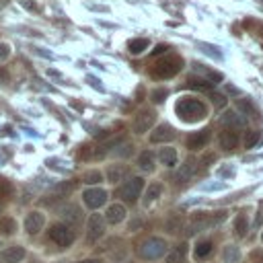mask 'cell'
<instances>
[{
  "label": "cell",
  "instance_id": "cell-1",
  "mask_svg": "<svg viewBox=\"0 0 263 263\" xmlns=\"http://www.w3.org/2000/svg\"><path fill=\"white\" fill-rule=\"evenodd\" d=\"M175 111L179 115V119L187 121V123H195V121H201L205 115H208V109L205 105L195 99V97H181L175 105Z\"/></svg>",
  "mask_w": 263,
  "mask_h": 263
},
{
  "label": "cell",
  "instance_id": "cell-2",
  "mask_svg": "<svg viewBox=\"0 0 263 263\" xmlns=\"http://www.w3.org/2000/svg\"><path fill=\"white\" fill-rule=\"evenodd\" d=\"M138 255H140L144 261H156V259L164 257V255H166V242H164V238H160V236H150V238L142 240L140 247H138Z\"/></svg>",
  "mask_w": 263,
  "mask_h": 263
},
{
  "label": "cell",
  "instance_id": "cell-3",
  "mask_svg": "<svg viewBox=\"0 0 263 263\" xmlns=\"http://www.w3.org/2000/svg\"><path fill=\"white\" fill-rule=\"evenodd\" d=\"M183 68V60L179 55H168L164 60H158L154 66H152V76L156 78H171L175 76L179 70Z\"/></svg>",
  "mask_w": 263,
  "mask_h": 263
},
{
  "label": "cell",
  "instance_id": "cell-4",
  "mask_svg": "<svg viewBox=\"0 0 263 263\" xmlns=\"http://www.w3.org/2000/svg\"><path fill=\"white\" fill-rule=\"evenodd\" d=\"M142 191H144V179H142V177H132V179H127V181L117 189V195H119L123 201H136Z\"/></svg>",
  "mask_w": 263,
  "mask_h": 263
},
{
  "label": "cell",
  "instance_id": "cell-5",
  "mask_svg": "<svg viewBox=\"0 0 263 263\" xmlns=\"http://www.w3.org/2000/svg\"><path fill=\"white\" fill-rule=\"evenodd\" d=\"M105 234V220L101 214H90L88 222H86V240L88 242H97L101 236Z\"/></svg>",
  "mask_w": 263,
  "mask_h": 263
},
{
  "label": "cell",
  "instance_id": "cell-6",
  "mask_svg": "<svg viewBox=\"0 0 263 263\" xmlns=\"http://www.w3.org/2000/svg\"><path fill=\"white\" fill-rule=\"evenodd\" d=\"M49 238L60 247H70L74 242V232L66 224H53L49 228Z\"/></svg>",
  "mask_w": 263,
  "mask_h": 263
},
{
  "label": "cell",
  "instance_id": "cell-7",
  "mask_svg": "<svg viewBox=\"0 0 263 263\" xmlns=\"http://www.w3.org/2000/svg\"><path fill=\"white\" fill-rule=\"evenodd\" d=\"M154 119H156V113H154V111H150V109H142V111L134 117L132 127H134L136 134H146V132L154 125Z\"/></svg>",
  "mask_w": 263,
  "mask_h": 263
},
{
  "label": "cell",
  "instance_id": "cell-8",
  "mask_svg": "<svg viewBox=\"0 0 263 263\" xmlns=\"http://www.w3.org/2000/svg\"><path fill=\"white\" fill-rule=\"evenodd\" d=\"M82 199H84L86 208L99 210V208L105 205V201H107V191L101 189V187H90V189H86V191L82 193Z\"/></svg>",
  "mask_w": 263,
  "mask_h": 263
},
{
  "label": "cell",
  "instance_id": "cell-9",
  "mask_svg": "<svg viewBox=\"0 0 263 263\" xmlns=\"http://www.w3.org/2000/svg\"><path fill=\"white\" fill-rule=\"evenodd\" d=\"M175 127L173 125H168V123H160V125H156L154 127V132L150 134V142L152 144H164V142H171V140H175Z\"/></svg>",
  "mask_w": 263,
  "mask_h": 263
},
{
  "label": "cell",
  "instance_id": "cell-10",
  "mask_svg": "<svg viewBox=\"0 0 263 263\" xmlns=\"http://www.w3.org/2000/svg\"><path fill=\"white\" fill-rule=\"evenodd\" d=\"M45 224V216L41 212H29L25 218V230L29 234H37Z\"/></svg>",
  "mask_w": 263,
  "mask_h": 263
},
{
  "label": "cell",
  "instance_id": "cell-11",
  "mask_svg": "<svg viewBox=\"0 0 263 263\" xmlns=\"http://www.w3.org/2000/svg\"><path fill=\"white\" fill-rule=\"evenodd\" d=\"M220 121L228 129H238V127H245L247 125V119L240 113H236V111H224L222 117H220Z\"/></svg>",
  "mask_w": 263,
  "mask_h": 263
},
{
  "label": "cell",
  "instance_id": "cell-12",
  "mask_svg": "<svg viewBox=\"0 0 263 263\" xmlns=\"http://www.w3.org/2000/svg\"><path fill=\"white\" fill-rule=\"evenodd\" d=\"M210 138H212L210 129H199V132H195V134H191V136L187 138V148H189V150L205 148V144L210 142Z\"/></svg>",
  "mask_w": 263,
  "mask_h": 263
},
{
  "label": "cell",
  "instance_id": "cell-13",
  "mask_svg": "<svg viewBox=\"0 0 263 263\" xmlns=\"http://www.w3.org/2000/svg\"><path fill=\"white\" fill-rule=\"evenodd\" d=\"M218 144H220V148H222V150L232 152V150L238 146V134H236V132H232V129H226V132H222V134H220Z\"/></svg>",
  "mask_w": 263,
  "mask_h": 263
},
{
  "label": "cell",
  "instance_id": "cell-14",
  "mask_svg": "<svg viewBox=\"0 0 263 263\" xmlns=\"http://www.w3.org/2000/svg\"><path fill=\"white\" fill-rule=\"evenodd\" d=\"M125 218V205L123 203H111L105 212V220L109 224H119Z\"/></svg>",
  "mask_w": 263,
  "mask_h": 263
},
{
  "label": "cell",
  "instance_id": "cell-15",
  "mask_svg": "<svg viewBox=\"0 0 263 263\" xmlns=\"http://www.w3.org/2000/svg\"><path fill=\"white\" fill-rule=\"evenodd\" d=\"M0 259L4 263H21L25 259V249L23 247H8L0 253Z\"/></svg>",
  "mask_w": 263,
  "mask_h": 263
},
{
  "label": "cell",
  "instance_id": "cell-16",
  "mask_svg": "<svg viewBox=\"0 0 263 263\" xmlns=\"http://www.w3.org/2000/svg\"><path fill=\"white\" fill-rule=\"evenodd\" d=\"M62 218H64V224L68 226V224H72V226H76L78 222H80V210H78V205H66V208H62Z\"/></svg>",
  "mask_w": 263,
  "mask_h": 263
},
{
  "label": "cell",
  "instance_id": "cell-17",
  "mask_svg": "<svg viewBox=\"0 0 263 263\" xmlns=\"http://www.w3.org/2000/svg\"><path fill=\"white\" fill-rule=\"evenodd\" d=\"M195 168H197V166H195V160H193V158L185 160V164H181V168H179V173H177V181H179V183L189 181V179L193 177Z\"/></svg>",
  "mask_w": 263,
  "mask_h": 263
},
{
  "label": "cell",
  "instance_id": "cell-18",
  "mask_svg": "<svg viewBox=\"0 0 263 263\" xmlns=\"http://www.w3.org/2000/svg\"><path fill=\"white\" fill-rule=\"evenodd\" d=\"M101 156H105V148L103 146H82V150H80V158L82 160H95V158H101Z\"/></svg>",
  "mask_w": 263,
  "mask_h": 263
},
{
  "label": "cell",
  "instance_id": "cell-19",
  "mask_svg": "<svg viewBox=\"0 0 263 263\" xmlns=\"http://www.w3.org/2000/svg\"><path fill=\"white\" fill-rule=\"evenodd\" d=\"M158 160H160L164 166H175V164H177V150L171 148V146L160 148V152H158Z\"/></svg>",
  "mask_w": 263,
  "mask_h": 263
},
{
  "label": "cell",
  "instance_id": "cell-20",
  "mask_svg": "<svg viewBox=\"0 0 263 263\" xmlns=\"http://www.w3.org/2000/svg\"><path fill=\"white\" fill-rule=\"evenodd\" d=\"M185 253H187V247H185V245H177V247H173V249L166 253L164 261H166V263H183Z\"/></svg>",
  "mask_w": 263,
  "mask_h": 263
},
{
  "label": "cell",
  "instance_id": "cell-21",
  "mask_svg": "<svg viewBox=\"0 0 263 263\" xmlns=\"http://www.w3.org/2000/svg\"><path fill=\"white\" fill-rule=\"evenodd\" d=\"M160 193H162V185H160V183L148 185L146 191H144V205H150L152 201H156V199L160 197Z\"/></svg>",
  "mask_w": 263,
  "mask_h": 263
},
{
  "label": "cell",
  "instance_id": "cell-22",
  "mask_svg": "<svg viewBox=\"0 0 263 263\" xmlns=\"http://www.w3.org/2000/svg\"><path fill=\"white\" fill-rule=\"evenodd\" d=\"M138 166L142 168V171H154V154L150 152V150H144L140 156H138Z\"/></svg>",
  "mask_w": 263,
  "mask_h": 263
},
{
  "label": "cell",
  "instance_id": "cell-23",
  "mask_svg": "<svg viewBox=\"0 0 263 263\" xmlns=\"http://www.w3.org/2000/svg\"><path fill=\"white\" fill-rule=\"evenodd\" d=\"M212 240H201V242H197V247L193 249V257L197 259V261H201V259H205V257H210V253H212Z\"/></svg>",
  "mask_w": 263,
  "mask_h": 263
},
{
  "label": "cell",
  "instance_id": "cell-24",
  "mask_svg": "<svg viewBox=\"0 0 263 263\" xmlns=\"http://www.w3.org/2000/svg\"><path fill=\"white\" fill-rule=\"evenodd\" d=\"M222 259H224V263H238V259H240V251H238V247H234V245H226L224 251H222Z\"/></svg>",
  "mask_w": 263,
  "mask_h": 263
},
{
  "label": "cell",
  "instance_id": "cell-25",
  "mask_svg": "<svg viewBox=\"0 0 263 263\" xmlns=\"http://www.w3.org/2000/svg\"><path fill=\"white\" fill-rule=\"evenodd\" d=\"M125 175H127V168H125V166H119V164L109 166V171H107V179H109L111 183H119Z\"/></svg>",
  "mask_w": 263,
  "mask_h": 263
},
{
  "label": "cell",
  "instance_id": "cell-26",
  "mask_svg": "<svg viewBox=\"0 0 263 263\" xmlns=\"http://www.w3.org/2000/svg\"><path fill=\"white\" fill-rule=\"evenodd\" d=\"M127 49H129V53H134V55H138V53H142L144 49H148V39H144V37H138V39H132V41L127 43Z\"/></svg>",
  "mask_w": 263,
  "mask_h": 263
},
{
  "label": "cell",
  "instance_id": "cell-27",
  "mask_svg": "<svg viewBox=\"0 0 263 263\" xmlns=\"http://www.w3.org/2000/svg\"><path fill=\"white\" fill-rule=\"evenodd\" d=\"M236 107H238V113L242 115H249V117H255L257 115V109H255V105L249 101V99H238L236 101Z\"/></svg>",
  "mask_w": 263,
  "mask_h": 263
},
{
  "label": "cell",
  "instance_id": "cell-28",
  "mask_svg": "<svg viewBox=\"0 0 263 263\" xmlns=\"http://www.w3.org/2000/svg\"><path fill=\"white\" fill-rule=\"evenodd\" d=\"M14 230H16V222H14V218H10V216L0 218V232H2L4 236L14 234Z\"/></svg>",
  "mask_w": 263,
  "mask_h": 263
},
{
  "label": "cell",
  "instance_id": "cell-29",
  "mask_svg": "<svg viewBox=\"0 0 263 263\" xmlns=\"http://www.w3.org/2000/svg\"><path fill=\"white\" fill-rule=\"evenodd\" d=\"M193 66H195V72H199V74H203V76L208 78V82L216 84V82H220V80H222V74H220V72H212V70L203 68L201 64H193Z\"/></svg>",
  "mask_w": 263,
  "mask_h": 263
},
{
  "label": "cell",
  "instance_id": "cell-30",
  "mask_svg": "<svg viewBox=\"0 0 263 263\" xmlns=\"http://www.w3.org/2000/svg\"><path fill=\"white\" fill-rule=\"evenodd\" d=\"M247 230H249V220H247V216H245V214L236 216V220H234V234H236V236H245Z\"/></svg>",
  "mask_w": 263,
  "mask_h": 263
},
{
  "label": "cell",
  "instance_id": "cell-31",
  "mask_svg": "<svg viewBox=\"0 0 263 263\" xmlns=\"http://www.w3.org/2000/svg\"><path fill=\"white\" fill-rule=\"evenodd\" d=\"M101 181H103V173L101 171H88V173L82 175V183H86V185H97Z\"/></svg>",
  "mask_w": 263,
  "mask_h": 263
},
{
  "label": "cell",
  "instance_id": "cell-32",
  "mask_svg": "<svg viewBox=\"0 0 263 263\" xmlns=\"http://www.w3.org/2000/svg\"><path fill=\"white\" fill-rule=\"evenodd\" d=\"M197 47H199L203 53H208V55H212V58H216V60H222V51H220L216 45H210V43H197Z\"/></svg>",
  "mask_w": 263,
  "mask_h": 263
},
{
  "label": "cell",
  "instance_id": "cell-33",
  "mask_svg": "<svg viewBox=\"0 0 263 263\" xmlns=\"http://www.w3.org/2000/svg\"><path fill=\"white\" fill-rule=\"evenodd\" d=\"M187 82H189V86H191V88H197V90H210V88L214 86L212 82L201 80V78H189Z\"/></svg>",
  "mask_w": 263,
  "mask_h": 263
},
{
  "label": "cell",
  "instance_id": "cell-34",
  "mask_svg": "<svg viewBox=\"0 0 263 263\" xmlns=\"http://www.w3.org/2000/svg\"><path fill=\"white\" fill-rule=\"evenodd\" d=\"M259 142H261L259 132H247V136H245V148H255Z\"/></svg>",
  "mask_w": 263,
  "mask_h": 263
},
{
  "label": "cell",
  "instance_id": "cell-35",
  "mask_svg": "<svg viewBox=\"0 0 263 263\" xmlns=\"http://www.w3.org/2000/svg\"><path fill=\"white\" fill-rule=\"evenodd\" d=\"M166 230L173 232V234L179 232V230H181V218H177V216L168 218V220H166Z\"/></svg>",
  "mask_w": 263,
  "mask_h": 263
},
{
  "label": "cell",
  "instance_id": "cell-36",
  "mask_svg": "<svg viewBox=\"0 0 263 263\" xmlns=\"http://www.w3.org/2000/svg\"><path fill=\"white\" fill-rule=\"evenodd\" d=\"M166 95H168V92H166L164 88H156V90H152V101H154V103H162V101L166 99Z\"/></svg>",
  "mask_w": 263,
  "mask_h": 263
},
{
  "label": "cell",
  "instance_id": "cell-37",
  "mask_svg": "<svg viewBox=\"0 0 263 263\" xmlns=\"http://www.w3.org/2000/svg\"><path fill=\"white\" fill-rule=\"evenodd\" d=\"M8 55H10V45L6 41H0V62L8 60Z\"/></svg>",
  "mask_w": 263,
  "mask_h": 263
},
{
  "label": "cell",
  "instance_id": "cell-38",
  "mask_svg": "<svg viewBox=\"0 0 263 263\" xmlns=\"http://www.w3.org/2000/svg\"><path fill=\"white\" fill-rule=\"evenodd\" d=\"M212 103H214L216 107H224V105H226V97H224V95H212Z\"/></svg>",
  "mask_w": 263,
  "mask_h": 263
},
{
  "label": "cell",
  "instance_id": "cell-39",
  "mask_svg": "<svg viewBox=\"0 0 263 263\" xmlns=\"http://www.w3.org/2000/svg\"><path fill=\"white\" fill-rule=\"evenodd\" d=\"M166 49H168V47H166L164 43H160V45H156V47L152 49V55H160V53H164Z\"/></svg>",
  "mask_w": 263,
  "mask_h": 263
},
{
  "label": "cell",
  "instance_id": "cell-40",
  "mask_svg": "<svg viewBox=\"0 0 263 263\" xmlns=\"http://www.w3.org/2000/svg\"><path fill=\"white\" fill-rule=\"evenodd\" d=\"M21 4H23L27 10H35V8H37V4H35L33 0H21Z\"/></svg>",
  "mask_w": 263,
  "mask_h": 263
},
{
  "label": "cell",
  "instance_id": "cell-41",
  "mask_svg": "<svg viewBox=\"0 0 263 263\" xmlns=\"http://www.w3.org/2000/svg\"><path fill=\"white\" fill-rule=\"evenodd\" d=\"M35 49V53H39V55H43V58H53L49 51H43V47H33Z\"/></svg>",
  "mask_w": 263,
  "mask_h": 263
},
{
  "label": "cell",
  "instance_id": "cell-42",
  "mask_svg": "<svg viewBox=\"0 0 263 263\" xmlns=\"http://www.w3.org/2000/svg\"><path fill=\"white\" fill-rule=\"evenodd\" d=\"M88 8H90V10H101V12H109V8H107V6H97V4H90Z\"/></svg>",
  "mask_w": 263,
  "mask_h": 263
},
{
  "label": "cell",
  "instance_id": "cell-43",
  "mask_svg": "<svg viewBox=\"0 0 263 263\" xmlns=\"http://www.w3.org/2000/svg\"><path fill=\"white\" fill-rule=\"evenodd\" d=\"M47 76H51V78H62V74H60L58 70H53V68L47 70Z\"/></svg>",
  "mask_w": 263,
  "mask_h": 263
},
{
  "label": "cell",
  "instance_id": "cell-44",
  "mask_svg": "<svg viewBox=\"0 0 263 263\" xmlns=\"http://www.w3.org/2000/svg\"><path fill=\"white\" fill-rule=\"evenodd\" d=\"M218 173H220V177H230V175H232V168H226V166H224V168H220Z\"/></svg>",
  "mask_w": 263,
  "mask_h": 263
},
{
  "label": "cell",
  "instance_id": "cell-45",
  "mask_svg": "<svg viewBox=\"0 0 263 263\" xmlns=\"http://www.w3.org/2000/svg\"><path fill=\"white\" fill-rule=\"evenodd\" d=\"M88 82H90V84H92V86H95V88H99V90H101V88H103V86H101V84H99V82H97V78H92V76H88Z\"/></svg>",
  "mask_w": 263,
  "mask_h": 263
},
{
  "label": "cell",
  "instance_id": "cell-46",
  "mask_svg": "<svg viewBox=\"0 0 263 263\" xmlns=\"http://www.w3.org/2000/svg\"><path fill=\"white\" fill-rule=\"evenodd\" d=\"M214 158H216V156H214V154H210V156H205V158H203V160H201V162H203V166H208V162H212V160H214Z\"/></svg>",
  "mask_w": 263,
  "mask_h": 263
},
{
  "label": "cell",
  "instance_id": "cell-47",
  "mask_svg": "<svg viewBox=\"0 0 263 263\" xmlns=\"http://www.w3.org/2000/svg\"><path fill=\"white\" fill-rule=\"evenodd\" d=\"M76 263H103L101 259H84V261H76Z\"/></svg>",
  "mask_w": 263,
  "mask_h": 263
},
{
  "label": "cell",
  "instance_id": "cell-48",
  "mask_svg": "<svg viewBox=\"0 0 263 263\" xmlns=\"http://www.w3.org/2000/svg\"><path fill=\"white\" fill-rule=\"evenodd\" d=\"M261 240H263V232H261Z\"/></svg>",
  "mask_w": 263,
  "mask_h": 263
}]
</instances>
